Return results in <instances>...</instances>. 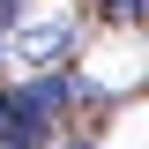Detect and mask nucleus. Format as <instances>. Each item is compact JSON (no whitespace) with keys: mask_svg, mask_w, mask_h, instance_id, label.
Wrapping results in <instances>:
<instances>
[{"mask_svg":"<svg viewBox=\"0 0 149 149\" xmlns=\"http://www.w3.org/2000/svg\"><path fill=\"white\" fill-rule=\"evenodd\" d=\"M142 8H149V0H104V15H112V22H142Z\"/></svg>","mask_w":149,"mask_h":149,"instance_id":"nucleus-3","label":"nucleus"},{"mask_svg":"<svg viewBox=\"0 0 149 149\" xmlns=\"http://www.w3.org/2000/svg\"><path fill=\"white\" fill-rule=\"evenodd\" d=\"M15 52L30 60V67H52V60L74 52V22L67 15H60V22H15Z\"/></svg>","mask_w":149,"mask_h":149,"instance_id":"nucleus-1","label":"nucleus"},{"mask_svg":"<svg viewBox=\"0 0 149 149\" xmlns=\"http://www.w3.org/2000/svg\"><path fill=\"white\" fill-rule=\"evenodd\" d=\"M15 22H22V0H0V37L15 30Z\"/></svg>","mask_w":149,"mask_h":149,"instance_id":"nucleus-4","label":"nucleus"},{"mask_svg":"<svg viewBox=\"0 0 149 149\" xmlns=\"http://www.w3.org/2000/svg\"><path fill=\"white\" fill-rule=\"evenodd\" d=\"M15 97L37 112V119H45V127H52L60 112H74V82H67V74H37V82H22Z\"/></svg>","mask_w":149,"mask_h":149,"instance_id":"nucleus-2","label":"nucleus"}]
</instances>
